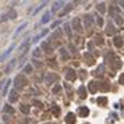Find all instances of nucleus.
<instances>
[{
  "label": "nucleus",
  "mask_w": 124,
  "mask_h": 124,
  "mask_svg": "<svg viewBox=\"0 0 124 124\" xmlns=\"http://www.w3.org/2000/svg\"><path fill=\"white\" fill-rule=\"evenodd\" d=\"M80 22H81V20H80V18H74V20H73V22H71L73 27H74V29H75V31H78V32H80V31H81V28H82V27L80 25Z\"/></svg>",
  "instance_id": "nucleus-4"
},
{
  "label": "nucleus",
  "mask_w": 124,
  "mask_h": 124,
  "mask_svg": "<svg viewBox=\"0 0 124 124\" xmlns=\"http://www.w3.org/2000/svg\"><path fill=\"white\" fill-rule=\"evenodd\" d=\"M46 80H48V82H49V84H52V81H53V80H57V75L50 74V75H48V78H46Z\"/></svg>",
  "instance_id": "nucleus-20"
},
{
  "label": "nucleus",
  "mask_w": 124,
  "mask_h": 124,
  "mask_svg": "<svg viewBox=\"0 0 124 124\" xmlns=\"http://www.w3.org/2000/svg\"><path fill=\"white\" fill-rule=\"evenodd\" d=\"M53 112H54V114H59V112H60V110H59L57 106H54V108H53Z\"/></svg>",
  "instance_id": "nucleus-28"
},
{
  "label": "nucleus",
  "mask_w": 124,
  "mask_h": 124,
  "mask_svg": "<svg viewBox=\"0 0 124 124\" xmlns=\"http://www.w3.org/2000/svg\"><path fill=\"white\" fill-rule=\"evenodd\" d=\"M98 10H99L100 13H105V10H106L105 4H99V6H98Z\"/></svg>",
  "instance_id": "nucleus-24"
},
{
  "label": "nucleus",
  "mask_w": 124,
  "mask_h": 124,
  "mask_svg": "<svg viewBox=\"0 0 124 124\" xmlns=\"http://www.w3.org/2000/svg\"><path fill=\"white\" fill-rule=\"evenodd\" d=\"M98 103H99L100 106H105V105L108 103V100H106V98H99V99H98Z\"/></svg>",
  "instance_id": "nucleus-21"
},
{
  "label": "nucleus",
  "mask_w": 124,
  "mask_h": 124,
  "mask_svg": "<svg viewBox=\"0 0 124 124\" xmlns=\"http://www.w3.org/2000/svg\"><path fill=\"white\" fill-rule=\"evenodd\" d=\"M70 10H71V4H70V6H67V7L64 8V10H63V11H61L60 14H59V17H63V16H66V14L68 13V11H70Z\"/></svg>",
  "instance_id": "nucleus-17"
},
{
  "label": "nucleus",
  "mask_w": 124,
  "mask_h": 124,
  "mask_svg": "<svg viewBox=\"0 0 124 124\" xmlns=\"http://www.w3.org/2000/svg\"><path fill=\"white\" fill-rule=\"evenodd\" d=\"M103 70H105V66H99L96 68V71H95V75H96V77H100V75L103 74Z\"/></svg>",
  "instance_id": "nucleus-11"
},
{
  "label": "nucleus",
  "mask_w": 124,
  "mask_h": 124,
  "mask_svg": "<svg viewBox=\"0 0 124 124\" xmlns=\"http://www.w3.org/2000/svg\"><path fill=\"white\" fill-rule=\"evenodd\" d=\"M31 71H32V66H31V64H28V66L24 67V73H31Z\"/></svg>",
  "instance_id": "nucleus-23"
},
{
  "label": "nucleus",
  "mask_w": 124,
  "mask_h": 124,
  "mask_svg": "<svg viewBox=\"0 0 124 124\" xmlns=\"http://www.w3.org/2000/svg\"><path fill=\"white\" fill-rule=\"evenodd\" d=\"M98 24H99V25H102V24H103V21H102V18H100V17L98 18Z\"/></svg>",
  "instance_id": "nucleus-30"
},
{
  "label": "nucleus",
  "mask_w": 124,
  "mask_h": 124,
  "mask_svg": "<svg viewBox=\"0 0 124 124\" xmlns=\"http://www.w3.org/2000/svg\"><path fill=\"white\" fill-rule=\"evenodd\" d=\"M60 91H61V86H60V85H56V86L53 88V92H56V93H57V92H60Z\"/></svg>",
  "instance_id": "nucleus-25"
},
{
  "label": "nucleus",
  "mask_w": 124,
  "mask_h": 124,
  "mask_svg": "<svg viewBox=\"0 0 124 124\" xmlns=\"http://www.w3.org/2000/svg\"><path fill=\"white\" fill-rule=\"evenodd\" d=\"M80 114L82 117H86L88 114H89V110H88V108H81L80 109Z\"/></svg>",
  "instance_id": "nucleus-10"
},
{
  "label": "nucleus",
  "mask_w": 124,
  "mask_h": 124,
  "mask_svg": "<svg viewBox=\"0 0 124 124\" xmlns=\"http://www.w3.org/2000/svg\"><path fill=\"white\" fill-rule=\"evenodd\" d=\"M84 21H85V25H86V27H91V24H92V17L91 16H85V17H84Z\"/></svg>",
  "instance_id": "nucleus-12"
},
{
  "label": "nucleus",
  "mask_w": 124,
  "mask_h": 124,
  "mask_svg": "<svg viewBox=\"0 0 124 124\" xmlns=\"http://www.w3.org/2000/svg\"><path fill=\"white\" fill-rule=\"evenodd\" d=\"M17 99H18V93H17L16 89H13V91L10 92L8 100H10V103H14V102H17Z\"/></svg>",
  "instance_id": "nucleus-2"
},
{
  "label": "nucleus",
  "mask_w": 124,
  "mask_h": 124,
  "mask_svg": "<svg viewBox=\"0 0 124 124\" xmlns=\"http://www.w3.org/2000/svg\"><path fill=\"white\" fill-rule=\"evenodd\" d=\"M75 73H74V70H68L67 71V80H71V81H74L75 80Z\"/></svg>",
  "instance_id": "nucleus-7"
},
{
  "label": "nucleus",
  "mask_w": 124,
  "mask_h": 124,
  "mask_svg": "<svg viewBox=\"0 0 124 124\" xmlns=\"http://www.w3.org/2000/svg\"><path fill=\"white\" fill-rule=\"evenodd\" d=\"M14 82H16L17 89H21L22 86H25V84H27V78H25L24 75H17L16 80H14Z\"/></svg>",
  "instance_id": "nucleus-1"
},
{
  "label": "nucleus",
  "mask_w": 124,
  "mask_h": 124,
  "mask_svg": "<svg viewBox=\"0 0 124 124\" xmlns=\"http://www.w3.org/2000/svg\"><path fill=\"white\" fill-rule=\"evenodd\" d=\"M21 112L25 113V114H28V113H29V108H28V106H25V105H22V106H21Z\"/></svg>",
  "instance_id": "nucleus-22"
},
{
  "label": "nucleus",
  "mask_w": 124,
  "mask_h": 124,
  "mask_svg": "<svg viewBox=\"0 0 124 124\" xmlns=\"http://www.w3.org/2000/svg\"><path fill=\"white\" fill-rule=\"evenodd\" d=\"M113 42H114V45H116L117 48H121V46H123V39H121L120 36H116Z\"/></svg>",
  "instance_id": "nucleus-9"
},
{
  "label": "nucleus",
  "mask_w": 124,
  "mask_h": 124,
  "mask_svg": "<svg viewBox=\"0 0 124 124\" xmlns=\"http://www.w3.org/2000/svg\"><path fill=\"white\" fill-rule=\"evenodd\" d=\"M106 33H108V35H113V33H114V27H113V24H109L108 25Z\"/></svg>",
  "instance_id": "nucleus-14"
},
{
  "label": "nucleus",
  "mask_w": 124,
  "mask_h": 124,
  "mask_svg": "<svg viewBox=\"0 0 124 124\" xmlns=\"http://www.w3.org/2000/svg\"><path fill=\"white\" fill-rule=\"evenodd\" d=\"M120 66H121L120 60H119V59H114V60H113V68H120Z\"/></svg>",
  "instance_id": "nucleus-19"
},
{
  "label": "nucleus",
  "mask_w": 124,
  "mask_h": 124,
  "mask_svg": "<svg viewBox=\"0 0 124 124\" xmlns=\"http://www.w3.org/2000/svg\"><path fill=\"white\" fill-rule=\"evenodd\" d=\"M78 92H80V96H81V98H85V96H86V89H85L84 86H80Z\"/></svg>",
  "instance_id": "nucleus-15"
},
{
  "label": "nucleus",
  "mask_w": 124,
  "mask_h": 124,
  "mask_svg": "<svg viewBox=\"0 0 124 124\" xmlns=\"http://www.w3.org/2000/svg\"><path fill=\"white\" fill-rule=\"evenodd\" d=\"M61 56H63L64 59H67V57H68V54L66 53V49H61Z\"/></svg>",
  "instance_id": "nucleus-26"
},
{
  "label": "nucleus",
  "mask_w": 124,
  "mask_h": 124,
  "mask_svg": "<svg viewBox=\"0 0 124 124\" xmlns=\"http://www.w3.org/2000/svg\"><path fill=\"white\" fill-rule=\"evenodd\" d=\"M119 82H120V84H123V85H124V74L120 75V80H119Z\"/></svg>",
  "instance_id": "nucleus-27"
},
{
  "label": "nucleus",
  "mask_w": 124,
  "mask_h": 124,
  "mask_svg": "<svg viewBox=\"0 0 124 124\" xmlns=\"http://www.w3.org/2000/svg\"><path fill=\"white\" fill-rule=\"evenodd\" d=\"M99 89V82H96V81H91L89 82V91L92 93H95V92Z\"/></svg>",
  "instance_id": "nucleus-3"
},
{
  "label": "nucleus",
  "mask_w": 124,
  "mask_h": 124,
  "mask_svg": "<svg viewBox=\"0 0 124 124\" xmlns=\"http://www.w3.org/2000/svg\"><path fill=\"white\" fill-rule=\"evenodd\" d=\"M4 112H6V113H10V114H13V113H14V109L11 108L10 105H6V106H4Z\"/></svg>",
  "instance_id": "nucleus-18"
},
{
  "label": "nucleus",
  "mask_w": 124,
  "mask_h": 124,
  "mask_svg": "<svg viewBox=\"0 0 124 124\" xmlns=\"http://www.w3.org/2000/svg\"><path fill=\"white\" fill-rule=\"evenodd\" d=\"M99 88L102 89V91H109V84L108 82H99Z\"/></svg>",
  "instance_id": "nucleus-13"
},
{
  "label": "nucleus",
  "mask_w": 124,
  "mask_h": 124,
  "mask_svg": "<svg viewBox=\"0 0 124 124\" xmlns=\"http://www.w3.org/2000/svg\"><path fill=\"white\" fill-rule=\"evenodd\" d=\"M66 123H67V124H74V123H75V116L73 114V113H68V114H67Z\"/></svg>",
  "instance_id": "nucleus-5"
},
{
  "label": "nucleus",
  "mask_w": 124,
  "mask_h": 124,
  "mask_svg": "<svg viewBox=\"0 0 124 124\" xmlns=\"http://www.w3.org/2000/svg\"><path fill=\"white\" fill-rule=\"evenodd\" d=\"M85 60H86V63H88V64H93V63H95V59H93V56H92V54H89V53H85Z\"/></svg>",
  "instance_id": "nucleus-6"
},
{
  "label": "nucleus",
  "mask_w": 124,
  "mask_h": 124,
  "mask_svg": "<svg viewBox=\"0 0 124 124\" xmlns=\"http://www.w3.org/2000/svg\"><path fill=\"white\" fill-rule=\"evenodd\" d=\"M42 48L45 49V52H48V53H49V52H52V46H49V45H48V42H43V43H42Z\"/></svg>",
  "instance_id": "nucleus-16"
},
{
  "label": "nucleus",
  "mask_w": 124,
  "mask_h": 124,
  "mask_svg": "<svg viewBox=\"0 0 124 124\" xmlns=\"http://www.w3.org/2000/svg\"><path fill=\"white\" fill-rule=\"evenodd\" d=\"M35 105H36V108H42V103L38 102V100H35Z\"/></svg>",
  "instance_id": "nucleus-29"
},
{
  "label": "nucleus",
  "mask_w": 124,
  "mask_h": 124,
  "mask_svg": "<svg viewBox=\"0 0 124 124\" xmlns=\"http://www.w3.org/2000/svg\"><path fill=\"white\" fill-rule=\"evenodd\" d=\"M16 16H17V13L14 11V10H11L8 14H6V16L1 18V21H3V20H7V18H16Z\"/></svg>",
  "instance_id": "nucleus-8"
}]
</instances>
